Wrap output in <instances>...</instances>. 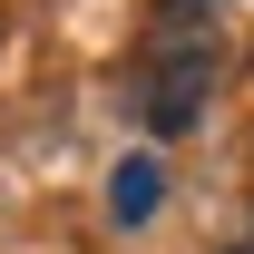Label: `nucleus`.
<instances>
[{
  "instance_id": "2",
  "label": "nucleus",
  "mask_w": 254,
  "mask_h": 254,
  "mask_svg": "<svg viewBox=\"0 0 254 254\" xmlns=\"http://www.w3.org/2000/svg\"><path fill=\"white\" fill-rule=\"evenodd\" d=\"M157 205H166V166L157 157H118V166H108V215H118V225H147Z\"/></svg>"
},
{
  "instance_id": "3",
  "label": "nucleus",
  "mask_w": 254,
  "mask_h": 254,
  "mask_svg": "<svg viewBox=\"0 0 254 254\" xmlns=\"http://www.w3.org/2000/svg\"><path fill=\"white\" fill-rule=\"evenodd\" d=\"M245 254H254V245H245Z\"/></svg>"
},
{
  "instance_id": "1",
  "label": "nucleus",
  "mask_w": 254,
  "mask_h": 254,
  "mask_svg": "<svg viewBox=\"0 0 254 254\" xmlns=\"http://www.w3.org/2000/svg\"><path fill=\"white\" fill-rule=\"evenodd\" d=\"M215 78H225V49H215V20L205 10H166L147 30V59H137V118L157 137H195L205 108H215Z\"/></svg>"
}]
</instances>
